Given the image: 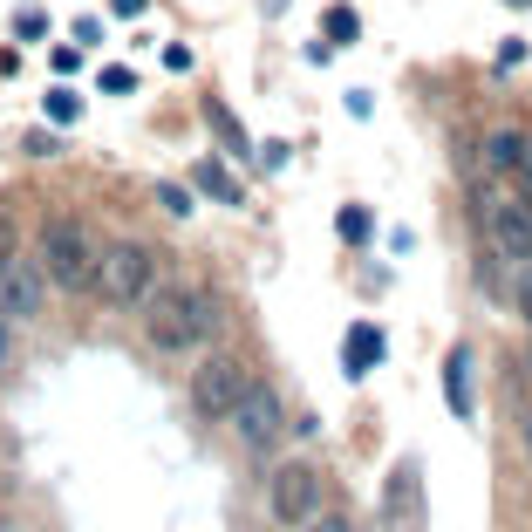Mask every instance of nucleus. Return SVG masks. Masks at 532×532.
Here are the masks:
<instances>
[{
  "instance_id": "32",
  "label": "nucleus",
  "mask_w": 532,
  "mask_h": 532,
  "mask_svg": "<svg viewBox=\"0 0 532 532\" xmlns=\"http://www.w3.org/2000/svg\"><path fill=\"white\" fill-rule=\"evenodd\" d=\"M116 14H123V21H137V14H144V0H116Z\"/></svg>"
},
{
  "instance_id": "11",
  "label": "nucleus",
  "mask_w": 532,
  "mask_h": 532,
  "mask_svg": "<svg viewBox=\"0 0 532 532\" xmlns=\"http://www.w3.org/2000/svg\"><path fill=\"white\" fill-rule=\"evenodd\" d=\"M191 185L205 191L212 205H239V198H246V185L226 171V157H198V164H191Z\"/></svg>"
},
{
  "instance_id": "12",
  "label": "nucleus",
  "mask_w": 532,
  "mask_h": 532,
  "mask_svg": "<svg viewBox=\"0 0 532 532\" xmlns=\"http://www.w3.org/2000/svg\"><path fill=\"white\" fill-rule=\"evenodd\" d=\"M382 328H369V321H355V328H348V342H342V369L348 376H369V369H376L382 362Z\"/></svg>"
},
{
  "instance_id": "3",
  "label": "nucleus",
  "mask_w": 532,
  "mask_h": 532,
  "mask_svg": "<svg viewBox=\"0 0 532 532\" xmlns=\"http://www.w3.org/2000/svg\"><path fill=\"white\" fill-rule=\"evenodd\" d=\"M157 287V253L144 239H110L103 253H96V280H89V294L116 314H130V307H144Z\"/></svg>"
},
{
  "instance_id": "17",
  "label": "nucleus",
  "mask_w": 532,
  "mask_h": 532,
  "mask_svg": "<svg viewBox=\"0 0 532 532\" xmlns=\"http://www.w3.org/2000/svg\"><path fill=\"white\" fill-rule=\"evenodd\" d=\"M335 226H342V239H348V246H362V239L376 232V219H369L362 205H342V219H335Z\"/></svg>"
},
{
  "instance_id": "30",
  "label": "nucleus",
  "mask_w": 532,
  "mask_h": 532,
  "mask_svg": "<svg viewBox=\"0 0 532 532\" xmlns=\"http://www.w3.org/2000/svg\"><path fill=\"white\" fill-rule=\"evenodd\" d=\"M519 451L532 457V403H526V410H519Z\"/></svg>"
},
{
  "instance_id": "13",
  "label": "nucleus",
  "mask_w": 532,
  "mask_h": 532,
  "mask_svg": "<svg viewBox=\"0 0 532 532\" xmlns=\"http://www.w3.org/2000/svg\"><path fill=\"white\" fill-rule=\"evenodd\" d=\"M519 123H498V130H485V171L492 178H512V164H519Z\"/></svg>"
},
{
  "instance_id": "24",
  "label": "nucleus",
  "mask_w": 532,
  "mask_h": 532,
  "mask_svg": "<svg viewBox=\"0 0 532 532\" xmlns=\"http://www.w3.org/2000/svg\"><path fill=\"white\" fill-rule=\"evenodd\" d=\"M294 532H355L342 519V512H314V519H307V526H294Z\"/></svg>"
},
{
  "instance_id": "18",
  "label": "nucleus",
  "mask_w": 532,
  "mask_h": 532,
  "mask_svg": "<svg viewBox=\"0 0 532 532\" xmlns=\"http://www.w3.org/2000/svg\"><path fill=\"white\" fill-rule=\"evenodd\" d=\"M76 116H82L76 89H48V123H76Z\"/></svg>"
},
{
  "instance_id": "15",
  "label": "nucleus",
  "mask_w": 532,
  "mask_h": 532,
  "mask_svg": "<svg viewBox=\"0 0 532 532\" xmlns=\"http://www.w3.org/2000/svg\"><path fill=\"white\" fill-rule=\"evenodd\" d=\"M205 123L219 130V144H226V151H246V130L232 123V110H219V103H205Z\"/></svg>"
},
{
  "instance_id": "5",
  "label": "nucleus",
  "mask_w": 532,
  "mask_h": 532,
  "mask_svg": "<svg viewBox=\"0 0 532 532\" xmlns=\"http://www.w3.org/2000/svg\"><path fill=\"white\" fill-rule=\"evenodd\" d=\"M321 498H328L321 464H314V457H287V464H273V478H266V519L294 532L321 512Z\"/></svg>"
},
{
  "instance_id": "14",
  "label": "nucleus",
  "mask_w": 532,
  "mask_h": 532,
  "mask_svg": "<svg viewBox=\"0 0 532 532\" xmlns=\"http://www.w3.org/2000/svg\"><path fill=\"white\" fill-rule=\"evenodd\" d=\"M478 287H485V301L512 307V280H505V260H498L492 246H485V253H478Z\"/></svg>"
},
{
  "instance_id": "2",
  "label": "nucleus",
  "mask_w": 532,
  "mask_h": 532,
  "mask_svg": "<svg viewBox=\"0 0 532 532\" xmlns=\"http://www.w3.org/2000/svg\"><path fill=\"white\" fill-rule=\"evenodd\" d=\"M478 219H485V246H492L505 266H526L532 260V198L512 178H492L478 185Z\"/></svg>"
},
{
  "instance_id": "22",
  "label": "nucleus",
  "mask_w": 532,
  "mask_h": 532,
  "mask_svg": "<svg viewBox=\"0 0 532 532\" xmlns=\"http://www.w3.org/2000/svg\"><path fill=\"white\" fill-rule=\"evenodd\" d=\"M157 198H164V212H171V219H185V212H191V191L185 185H157Z\"/></svg>"
},
{
  "instance_id": "26",
  "label": "nucleus",
  "mask_w": 532,
  "mask_h": 532,
  "mask_svg": "<svg viewBox=\"0 0 532 532\" xmlns=\"http://www.w3.org/2000/svg\"><path fill=\"white\" fill-rule=\"evenodd\" d=\"M103 89H110V96H130L137 76H130V69H103Z\"/></svg>"
},
{
  "instance_id": "31",
  "label": "nucleus",
  "mask_w": 532,
  "mask_h": 532,
  "mask_svg": "<svg viewBox=\"0 0 532 532\" xmlns=\"http://www.w3.org/2000/svg\"><path fill=\"white\" fill-rule=\"evenodd\" d=\"M0 76H21V48H0Z\"/></svg>"
},
{
  "instance_id": "34",
  "label": "nucleus",
  "mask_w": 532,
  "mask_h": 532,
  "mask_svg": "<svg viewBox=\"0 0 532 532\" xmlns=\"http://www.w3.org/2000/svg\"><path fill=\"white\" fill-rule=\"evenodd\" d=\"M505 7H532V0H505Z\"/></svg>"
},
{
  "instance_id": "23",
  "label": "nucleus",
  "mask_w": 532,
  "mask_h": 532,
  "mask_svg": "<svg viewBox=\"0 0 532 532\" xmlns=\"http://www.w3.org/2000/svg\"><path fill=\"white\" fill-rule=\"evenodd\" d=\"M519 62H526V41H498V76H512V69H519Z\"/></svg>"
},
{
  "instance_id": "1",
  "label": "nucleus",
  "mask_w": 532,
  "mask_h": 532,
  "mask_svg": "<svg viewBox=\"0 0 532 532\" xmlns=\"http://www.w3.org/2000/svg\"><path fill=\"white\" fill-rule=\"evenodd\" d=\"M219 335V294L205 280H164L144 301V342L157 355H191L198 342Z\"/></svg>"
},
{
  "instance_id": "4",
  "label": "nucleus",
  "mask_w": 532,
  "mask_h": 532,
  "mask_svg": "<svg viewBox=\"0 0 532 532\" xmlns=\"http://www.w3.org/2000/svg\"><path fill=\"white\" fill-rule=\"evenodd\" d=\"M96 239L82 219H48L41 226V273L62 287V294H89V280H96Z\"/></svg>"
},
{
  "instance_id": "10",
  "label": "nucleus",
  "mask_w": 532,
  "mask_h": 532,
  "mask_svg": "<svg viewBox=\"0 0 532 532\" xmlns=\"http://www.w3.org/2000/svg\"><path fill=\"white\" fill-rule=\"evenodd\" d=\"M444 403H451L457 423L478 417V396H471V348H451V355H444Z\"/></svg>"
},
{
  "instance_id": "16",
  "label": "nucleus",
  "mask_w": 532,
  "mask_h": 532,
  "mask_svg": "<svg viewBox=\"0 0 532 532\" xmlns=\"http://www.w3.org/2000/svg\"><path fill=\"white\" fill-rule=\"evenodd\" d=\"M355 35H362V21H355V7H328V41H335V48H348Z\"/></svg>"
},
{
  "instance_id": "33",
  "label": "nucleus",
  "mask_w": 532,
  "mask_h": 532,
  "mask_svg": "<svg viewBox=\"0 0 532 532\" xmlns=\"http://www.w3.org/2000/svg\"><path fill=\"white\" fill-rule=\"evenodd\" d=\"M526 369H532V328H526Z\"/></svg>"
},
{
  "instance_id": "20",
  "label": "nucleus",
  "mask_w": 532,
  "mask_h": 532,
  "mask_svg": "<svg viewBox=\"0 0 532 532\" xmlns=\"http://www.w3.org/2000/svg\"><path fill=\"white\" fill-rule=\"evenodd\" d=\"M512 185H519V191L532 198V130L519 137V164H512Z\"/></svg>"
},
{
  "instance_id": "29",
  "label": "nucleus",
  "mask_w": 532,
  "mask_h": 532,
  "mask_svg": "<svg viewBox=\"0 0 532 532\" xmlns=\"http://www.w3.org/2000/svg\"><path fill=\"white\" fill-rule=\"evenodd\" d=\"M164 69H171V76H185V69H191V48H178V41H171V48H164Z\"/></svg>"
},
{
  "instance_id": "8",
  "label": "nucleus",
  "mask_w": 532,
  "mask_h": 532,
  "mask_svg": "<svg viewBox=\"0 0 532 532\" xmlns=\"http://www.w3.org/2000/svg\"><path fill=\"white\" fill-rule=\"evenodd\" d=\"M423 512H430V498H423V464L417 457H396V464H389V485H382V498H376L382 532H423Z\"/></svg>"
},
{
  "instance_id": "6",
  "label": "nucleus",
  "mask_w": 532,
  "mask_h": 532,
  "mask_svg": "<svg viewBox=\"0 0 532 532\" xmlns=\"http://www.w3.org/2000/svg\"><path fill=\"white\" fill-rule=\"evenodd\" d=\"M246 382H253V369H246L232 348H212V355L191 369V410H198V417H212V423H226L232 403L246 396Z\"/></svg>"
},
{
  "instance_id": "25",
  "label": "nucleus",
  "mask_w": 532,
  "mask_h": 532,
  "mask_svg": "<svg viewBox=\"0 0 532 532\" xmlns=\"http://www.w3.org/2000/svg\"><path fill=\"white\" fill-rule=\"evenodd\" d=\"M48 69H55V76H76L82 55H76V48H48Z\"/></svg>"
},
{
  "instance_id": "21",
  "label": "nucleus",
  "mask_w": 532,
  "mask_h": 532,
  "mask_svg": "<svg viewBox=\"0 0 532 532\" xmlns=\"http://www.w3.org/2000/svg\"><path fill=\"white\" fill-rule=\"evenodd\" d=\"M14 35H21V41H41V35H48V14H35V7H28V14H14Z\"/></svg>"
},
{
  "instance_id": "7",
  "label": "nucleus",
  "mask_w": 532,
  "mask_h": 532,
  "mask_svg": "<svg viewBox=\"0 0 532 532\" xmlns=\"http://www.w3.org/2000/svg\"><path fill=\"white\" fill-rule=\"evenodd\" d=\"M232 437H239V451H253L260 457L266 444H280V423H287V410H280V389H273V382H246V396H239V403H232Z\"/></svg>"
},
{
  "instance_id": "19",
  "label": "nucleus",
  "mask_w": 532,
  "mask_h": 532,
  "mask_svg": "<svg viewBox=\"0 0 532 532\" xmlns=\"http://www.w3.org/2000/svg\"><path fill=\"white\" fill-rule=\"evenodd\" d=\"M512 314H519V321L532 328V260L519 266V280H512Z\"/></svg>"
},
{
  "instance_id": "27",
  "label": "nucleus",
  "mask_w": 532,
  "mask_h": 532,
  "mask_svg": "<svg viewBox=\"0 0 532 532\" xmlns=\"http://www.w3.org/2000/svg\"><path fill=\"white\" fill-rule=\"evenodd\" d=\"M14 246H21V232H14V219H7V212H0V266L14 260Z\"/></svg>"
},
{
  "instance_id": "9",
  "label": "nucleus",
  "mask_w": 532,
  "mask_h": 532,
  "mask_svg": "<svg viewBox=\"0 0 532 532\" xmlns=\"http://www.w3.org/2000/svg\"><path fill=\"white\" fill-rule=\"evenodd\" d=\"M48 294H55V280L41 273V260H7L0 266V314L7 321H35V314H48Z\"/></svg>"
},
{
  "instance_id": "28",
  "label": "nucleus",
  "mask_w": 532,
  "mask_h": 532,
  "mask_svg": "<svg viewBox=\"0 0 532 532\" xmlns=\"http://www.w3.org/2000/svg\"><path fill=\"white\" fill-rule=\"evenodd\" d=\"M0 369H14V321L0 314Z\"/></svg>"
}]
</instances>
